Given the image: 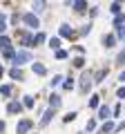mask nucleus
Wrapping results in <instances>:
<instances>
[{
  "label": "nucleus",
  "instance_id": "nucleus-40",
  "mask_svg": "<svg viewBox=\"0 0 125 134\" xmlns=\"http://www.w3.org/2000/svg\"><path fill=\"white\" fill-rule=\"evenodd\" d=\"M2 74H5V69H2V65H0V76H2Z\"/></svg>",
  "mask_w": 125,
  "mask_h": 134
},
{
  "label": "nucleus",
  "instance_id": "nucleus-10",
  "mask_svg": "<svg viewBox=\"0 0 125 134\" xmlns=\"http://www.w3.org/2000/svg\"><path fill=\"white\" fill-rule=\"evenodd\" d=\"M45 11V0H34V14Z\"/></svg>",
  "mask_w": 125,
  "mask_h": 134
},
{
  "label": "nucleus",
  "instance_id": "nucleus-13",
  "mask_svg": "<svg viewBox=\"0 0 125 134\" xmlns=\"http://www.w3.org/2000/svg\"><path fill=\"white\" fill-rule=\"evenodd\" d=\"M60 103H62V100H60V96H56V94H54L52 98H49V105H52L54 110H58V107H60Z\"/></svg>",
  "mask_w": 125,
  "mask_h": 134
},
{
  "label": "nucleus",
  "instance_id": "nucleus-34",
  "mask_svg": "<svg viewBox=\"0 0 125 134\" xmlns=\"http://www.w3.org/2000/svg\"><path fill=\"white\" fill-rule=\"evenodd\" d=\"M60 81H62V76H54V81H52V87H56Z\"/></svg>",
  "mask_w": 125,
  "mask_h": 134
},
{
  "label": "nucleus",
  "instance_id": "nucleus-4",
  "mask_svg": "<svg viewBox=\"0 0 125 134\" xmlns=\"http://www.w3.org/2000/svg\"><path fill=\"white\" fill-rule=\"evenodd\" d=\"M29 58H31V56H29V52H25V49H22V52H18L14 56V63H16V65H22V63H29Z\"/></svg>",
  "mask_w": 125,
  "mask_h": 134
},
{
  "label": "nucleus",
  "instance_id": "nucleus-12",
  "mask_svg": "<svg viewBox=\"0 0 125 134\" xmlns=\"http://www.w3.org/2000/svg\"><path fill=\"white\" fill-rule=\"evenodd\" d=\"M52 116H54V107H52V110H47V112H45V116L40 119V125H47L49 121H52Z\"/></svg>",
  "mask_w": 125,
  "mask_h": 134
},
{
  "label": "nucleus",
  "instance_id": "nucleus-11",
  "mask_svg": "<svg viewBox=\"0 0 125 134\" xmlns=\"http://www.w3.org/2000/svg\"><path fill=\"white\" fill-rule=\"evenodd\" d=\"M112 132H114V123H112V121H107V123L101 127V134H112Z\"/></svg>",
  "mask_w": 125,
  "mask_h": 134
},
{
  "label": "nucleus",
  "instance_id": "nucleus-9",
  "mask_svg": "<svg viewBox=\"0 0 125 134\" xmlns=\"http://www.w3.org/2000/svg\"><path fill=\"white\" fill-rule=\"evenodd\" d=\"M74 9H76L78 14H83V11L87 9V2L85 0H74Z\"/></svg>",
  "mask_w": 125,
  "mask_h": 134
},
{
  "label": "nucleus",
  "instance_id": "nucleus-35",
  "mask_svg": "<svg viewBox=\"0 0 125 134\" xmlns=\"http://www.w3.org/2000/svg\"><path fill=\"white\" fill-rule=\"evenodd\" d=\"M116 96H118V98H125V87H121V90L116 92Z\"/></svg>",
  "mask_w": 125,
  "mask_h": 134
},
{
  "label": "nucleus",
  "instance_id": "nucleus-28",
  "mask_svg": "<svg viewBox=\"0 0 125 134\" xmlns=\"http://www.w3.org/2000/svg\"><path fill=\"white\" fill-rule=\"evenodd\" d=\"M25 107H34V98L31 96H25Z\"/></svg>",
  "mask_w": 125,
  "mask_h": 134
},
{
  "label": "nucleus",
  "instance_id": "nucleus-24",
  "mask_svg": "<svg viewBox=\"0 0 125 134\" xmlns=\"http://www.w3.org/2000/svg\"><path fill=\"white\" fill-rule=\"evenodd\" d=\"M2 54H5V58H14V56H16V52H14V49H11V47L2 49Z\"/></svg>",
  "mask_w": 125,
  "mask_h": 134
},
{
  "label": "nucleus",
  "instance_id": "nucleus-3",
  "mask_svg": "<svg viewBox=\"0 0 125 134\" xmlns=\"http://www.w3.org/2000/svg\"><path fill=\"white\" fill-rule=\"evenodd\" d=\"M92 81H94V76H92L89 72H85V74H83V78H81V90L87 92V90H89V85H92Z\"/></svg>",
  "mask_w": 125,
  "mask_h": 134
},
{
  "label": "nucleus",
  "instance_id": "nucleus-20",
  "mask_svg": "<svg viewBox=\"0 0 125 134\" xmlns=\"http://www.w3.org/2000/svg\"><path fill=\"white\" fill-rule=\"evenodd\" d=\"M5 29H7V18L0 14V34H5Z\"/></svg>",
  "mask_w": 125,
  "mask_h": 134
},
{
  "label": "nucleus",
  "instance_id": "nucleus-18",
  "mask_svg": "<svg viewBox=\"0 0 125 134\" xmlns=\"http://www.w3.org/2000/svg\"><path fill=\"white\" fill-rule=\"evenodd\" d=\"M49 47H52V49H58V47H60V38H49Z\"/></svg>",
  "mask_w": 125,
  "mask_h": 134
},
{
  "label": "nucleus",
  "instance_id": "nucleus-25",
  "mask_svg": "<svg viewBox=\"0 0 125 134\" xmlns=\"http://www.w3.org/2000/svg\"><path fill=\"white\" fill-rule=\"evenodd\" d=\"M62 87H65V90H72L74 87V78H67V81L62 83Z\"/></svg>",
  "mask_w": 125,
  "mask_h": 134
},
{
  "label": "nucleus",
  "instance_id": "nucleus-1",
  "mask_svg": "<svg viewBox=\"0 0 125 134\" xmlns=\"http://www.w3.org/2000/svg\"><path fill=\"white\" fill-rule=\"evenodd\" d=\"M22 23L27 25V27H31V29L40 27V20H38V16H36V14H22Z\"/></svg>",
  "mask_w": 125,
  "mask_h": 134
},
{
  "label": "nucleus",
  "instance_id": "nucleus-36",
  "mask_svg": "<svg viewBox=\"0 0 125 134\" xmlns=\"http://www.w3.org/2000/svg\"><path fill=\"white\" fill-rule=\"evenodd\" d=\"M89 29H92L89 25H87V27H83V29H81V36H85V34H89Z\"/></svg>",
  "mask_w": 125,
  "mask_h": 134
},
{
  "label": "nucleus",
  "instance_id": "nucleus-22",
  "mask_svg": "<svg viewBox=\"0 0 125 134\" xmlns=\"http://www.w3.org/2000/svg\"><path fill=\"white\" fill-rule=\"evenodd\" d=\"M110 11H112L114 16H116V14H121V2H114V5L110 7Z\"/></svg>",
  "mask_w": 125,
  "mask_h": 134
},
{
  "label": "nucleus",
  "instance_id": "nucleus-29",
  "mask_svg": "<svg viewBox=\"0 0 125 134\" xmlns=\"http://www.w3.org/2000/svg\"><path fill=\"white\" fill-rule=\"evenodd\" d=\"M74 119H76V112H69V114L65 116V119H62V121H65V123H69V121H74Z\"/></svg>",
  "mask_w": 125,
  "mask_h": 134
},
{
  "label": "nucleus",
  "instance_id": "nucleus-23",
  "mask_svg": "<svg viewBox=\"0 0 125 134\" xmlns=\"http://www.w3.org/2000/svg\"><path fill=\"white\" fill-rule=\"evenodd\" d=\"M123 23H125V16H123V14H116V18H114V25L118 27V25H123Z\"/></svg>",
  "mask_w": 125,
  "mask_h": 134
},
{
  "label": "nucleus",
  "instance_id": "nucleus-16",
  "mask_svg": "<svg viewBox=\"0 0 125 134\" xmlns=\"http://www.w3.org/2000/svg\"><path fill=\"white\" fill-rule=\"evenodd\" d=\"M20 38H22V45H25V47H31V45H34V38H31L29 34H22Z\"/></svg>",
  "mask_w": 125,
  "mask_h": 134
},
{
  "label": "nucleus",
  "instance_id": "nucleus-7",
  "mask_svg": "<svg viewBox=\"0 0 125 134\" xmlns=\"http://www.w3.org/2000/svg\"><path fill=\"white\" fill-rule=\"evenodd\" d=\"M31 69H34V74H38V76H45V74H47V67L40 65V63H34V65H31Z\"/></svg>",
  "mask_w": 125,
  "mask_h": 134
},
{
  "label": "nucleus",
  "instance_id": "nucleus-41",
  "mask_svg": "<svg viewBox=\"0 0 125 134\" xmlns=\"http://www.w3.org/2000/svg\"><path fill=\"white\" fill-rule=\"evenodd\" d=\"M116 2H121V0H116Z\"/></svg>",
  "mask_w": 125,
  "mask_h": 134
},
{
  "label": "nucleus",
  "instance_id": "nucleus-33",
  "mask_svg": "<svg viewBox=\"0 0 125 134\" xmlns=\"http://www.w3.org/2000/svg\"><path fill=\"white\" fill-rule=\"evenodd\" d=\"M118 38H125V27L123 25H118Z\"/></svg>",
  "mask_w": 125,
  "mask_h": 134
},
{
  "label": "nucleus",
  "instance_id": "nucleus-14",
  "mask_svg": "<svg viewBox=\"0 0 125 134\" xmlns=\"http://www.w3.org/2000/svg\"><path fill=\"white\" fill-rule=\"evenodd\" d=\"M114 43H116V36H105V38H103V45H105V47H114Z\"/></svg>",
  "mask_w": 125,
  "mask_h": 134
},
{
  "label": "nucleus",
  "instance_id": "nucleus-2",
  "mask_svg": "<svg viewBox=\"0 0 125 134\" xmlns=\"http://www.w3.org/2000/svg\"><path fill=\"white\" fill-rule=\"evenodd\" d=\"M31 125L34 123H31L29 119H22V121H18V125H16V132L18 134H27L29 130H31Z\"/></svg>",
  "mask_w": 125,
  "mask_h": 134
},
{
  "label": "nucleus",
  "instance_id": "nucleus-38",
  "mask_svg": "<svg viewBox=\"0 0 125 134\" xmlns=\"http://www.w3.org/2000/svg\"><path fill=\"white\" fill-rule=\"evenodd\" d=\"M0 132H5V121H0Z\"/></svg>",
  "mask_w": 125,
  "mask_h": 134
},
{
  "label": "nucleus",
  "instance_id": "nucleus-39",
  "mask_svg": "<svg viewBox=\"0 0 125 134\" xmlns=\"http://www.w3.org/2000/svg\"><path fill=\"white\" fill-rule=\"evenodd\" d=\"M118 81H123V83H125V72H123V74H121V78H118Z\"/></svg>",
  "mask_w": 125,
  "mask_h": 134
},
{
  "label": "nucleus",
  "instance_id": "nucleus-31",
  "mask_svg": "<svg viewBox=\"0 0 125 134\" xmlns=\"http://www.w3.org/2000/svg\"><path fill=\"white\" fill-rule=\"evenodd\" d=\"M43 40H45V34H36V38H34V45H36V43H43Z\"/></svg>",
  "mask_w": 125,
  "mask_h": 134
},
{
  "label": "nucleus",
  "instance_id": "nucleus-6",
  "mask_svg": "<svg viewBox=\"0 0 125 134\" xmlns=\"http://www.w3.org/2000/svg\"><path fill=\"white\" fill-rule=\"evenodd\" d=\"M110 114H112V110H110L107 105H101V107H98V119L107 121V119H110Z\"/></svg>",
  "mask_w": 125,
  "mask_h": 134
},
{
  "label": "nucleus",
  "instance_id": "nucleus-21",
  "mask_svg": "<svg viewBox=\"0 0 125 134\" xmlns=\"http://www.w3.org/2000/svg\"><path fill=\"white\" fill-rule=\"evenodd\" d=\"M0 94H2V96H9L11 94V85H2V87H0Z\"/></svg>",
  "mask_w": 125,
  "mask_h": 134
},
{
  "label": "nucleus",
  "instance_id": "nucleus-37",
  "mask_svg": "<svg viewBox=\"0 0 125 134\" xmlns=\"http://www.w3.org/2000/svg\"><path fill=\"white\" fill-rule=\"evenodd\" d=\"M114 130H116V132H121V130H125V123H121L118 127H114Z\"/></svg>",
  "mask_w": 125,
  "mask_h": 134
},
{
  "label": "nucleus",
  "instance_id": "nucleus-8",
  "mask_svg": "<svg viewBox=\"0 0 125 134\" xmlns=\"http://www.w3.org/2000/svg\"><path fill=\"white\" fill-rule=\"evenodd\" d=\"M72 27H69V25H60V36L62 38H72Z\"/></svg>",
  "mask_w": 125,
  "mask_h": 134
},
{
  "label": "nucleus",
  "instance_id": "nucleus-5",
  "mask_svg": "<svg viewBox=\"0 0 125 134\" xmlns=\"http://www.w3.org/2000/svg\"><path fill=\"white\" fill-rule=\"evenodd\" d=\"M7 110H9V114H20V112H22V103H18V100H11Z\"/></svg>",
  "mask_w": 125,
  "mask_h": 134
},
{
  "label": "nucleus",
  "instance_id": "nucleus-30",
  "mask_svg": "<svg viewBox=\"0 0 125 134\" xmlns=\"http://www.w3.org/2000/svg\"><path fill=\"white\" fill-rule=\"evenodd\" d=\"M92 130H96V121H87V132H92Z\"/></svg>",
  "mask_w": 125,
  "mask_h": 134
},
{
  "label": "nucleus",
  "instance_id": "nucleus-17",
  "mask_svg": "<svg viewBox=\"0 0 125 134\" xmlns=\"http://www.w3.org/2000/svg\"><path fill=\"white\" fill-rule=\"evenodd\" d=\"M9 76H11V78H18V81H20V78H22V74H20V69H18V67H14V69L9 72Z\"/></svg>",
  "mask_w": 125,
  "mask_h": 134
},
{
  "label": "nucleus",
  "instance_id": "nucleus-27",
  "mask_svg": "<svg viewBox=\"0 0 125 134\" xmlns=\"http://www.w3.org/2000/svg\"><path fill=\"white\" fill-rule=\"evenodd\" d=\"M56 58L62 60V58H67V52H62V49H56Z\"/></svg>",
  "mask_w": 125,
  "mask_h": 134
},
{
  "label": "nucleus",
  "instance_id": "nucleus-26",
  "mask_svg": "<svg viewBox=\"0 0 125 134\" xmlns=\"http://www.w3.org/2000/svg\"><path fill=\"white\" fill-rule=\"evenodd\" d=\"M74 65H76V67H83V65H85V58H83V56L74 58Z\"/></svg>",
  "mask_w": 125,
  "mask_h": 134
},
{
  "label": "nucleus",
  "instance_id": "nucleus-19",
  "mask_svg": "<svg viewBox=\"0 0 125 134\" xmlns=\"http://www.w3.org/2000/svg\"><path fill=\"white\" fill-rule=\"evenodd\" d=\"M98 103H101V100H98V96H92V98H89V107H92V110H96Z\"/></svg>",
  "mask_w": 125,
  "mask_h": 134
},
{
  "label": "nucleus",
  "instance_id": "nucleus-32",
  "mask_svg": "<svg viewBox=\"0 0 125 134\" xmlns=\"http://www.w3.org/2000/svg\"><path fill=\"white\" fill-rule=\"evenodd\" d=\"M116 60H118V65H125V52H121V54H118V58H116Z\"/></svg>",
  "mask_w": 125,
  "mask_h": 134
},
{
  "label": "nucleus",
  "instance_id": "nucleus-15",
  "mask_svg": "<svg viewBox=\"0 0 125 134\" xmlns=\"http://www.w3.org/2000/svg\"><path fill=\"white\" fill-rule=\"evenodd\" d=\"M0 47H2V49H7V47H11V40L7 38L5 34H0Z\"/></svg>",
  "mask_w": 125,
  "mask_h": 134
}]
</instances>
